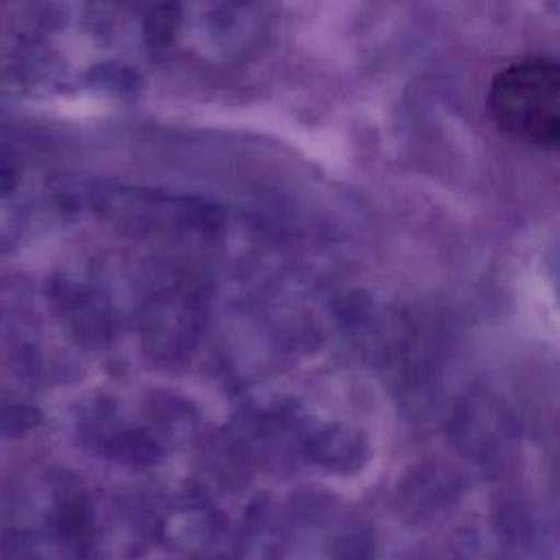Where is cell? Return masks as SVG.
I'll list each match as a JSON object with an SVG mask.
<instances>
[{"mask_svg":"<svg viewBox=\"0 0 560 560\" xmlns=\"http://www.w3.org/2000/svg\"><path fill=\"white\" fill-rule=\"evenodd\" d=\"M488 114L510 138L538 149L560 142V68L547 57H527L494 74Z\"/></svg>","mask_w":560,"mask_h":560,"instance_id":"6da1fadb","label":"cell"}]
</instances>
